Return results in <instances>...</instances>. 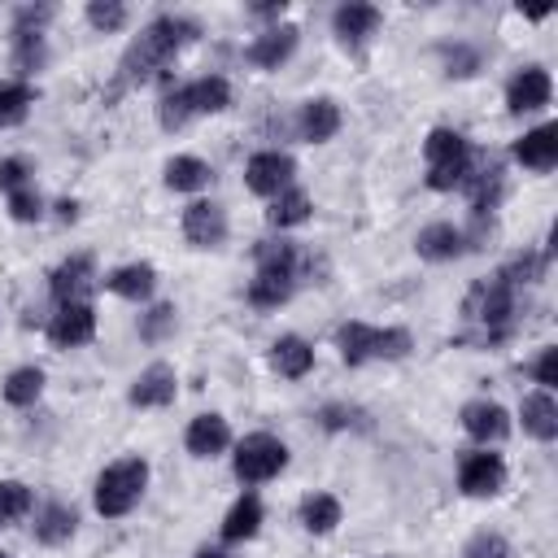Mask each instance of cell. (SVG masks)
<instances>
[{
    "mask_svg": "<svg viewBox=\"0 0 558 558\" xmlns=\"http://www.w3.org/2000/svg\"><path fill=\"white\" fill-rule=\"evenodd\" d=\"M196 35H201V26H196L192 17H183V13H161V17H153V22L131 39V48L122 52L118 74H113V87H109L105 100H118L126 87L153 78V74H157L166 61H174V52H179L183 44H192Z\"/></svg>",
    "mask_w": 558,
    "mask_h": 558,
    "instance_id": "6da1fadb",
    "label": "cell"
},
{
    "mask_svg": "<svg viewBox=\"0 0 558 558\" xmlns=\"http://www.w3.org/2000/svg\"><path fill=\"white\" fill-rule=\"evenodd\" d=\"M514 301H519V288L501 270L488 275V279H475L466 301H462V314L480 331L458 336V344H501V340H510V331H514Z\"/></svg>",
    "mask_w": 558,
    "mask_h": 558,
    "instance_id": "7a4b0ae2",
    "label": "cell"
},
{
    "mask_svg": "<svg viewBox=\"0 0 558 558\" xmlns=\"http://www.w3.org/2000/svg\"><path fill=\"white\" fill-rule=\"evenodd\" d=\"M227 105H231V83H227L222 74H205V78H196V83L170 87V92L161 96V105H157V122H161L166 131H179V126H187V122L201 118V113H222Z\"/></svg>",
    "mask_w": 558,
    "mask_h": 558,
    "instance_id": "3957f363",
    "label": "cell"
},
{
    "mask_svg": "<svg viewBox=\"0 0 558 558\" xmlns=\"http://www.w3.org/2000/svg\"><path fill=\"white\" fill-rule=\"evenodd\" d=\"M336 349L349 366L366 362H397L414 349L405 327H371V323H340L336 327Z\"/></svg>",
    "mask_w": 558,
    "mask_h": 558,
    "instance_id": "277c9868",
    "label": "cell"
},
{
    "mask_svg": "<svg viewBox=\"0 0 558 558\" xmlns=\"http://www.w3.org/2000/svg\"><path fill=\"white\" fill-rule=\"evenodd\" d=\"M144 484H148V462L144 458H118L100 471L96 480V510L105 519H122L135 510V501L144 497Z\"/></svg>",
    "mask_w": 558,
    "mask_h": 558,
    "instance_id": "5b68a950",
    "label": "cell"
},
{
    "mask_svg": "<svg viewBox=\"0 0 558 558\" xmlns=\"http://www.w3.org/2000/svg\"><path fill=\"white\" fill-rule=\"evenodd\" d=\"M423 157H427V187L432 192H453L462 187L466 170H471V148L458 131L449 126H436L423 144Z\"/></svg>",
    "mask_w": 558,
    "mask_h": 558,
    "instance_id": "8992f818",
    "label": "cell"
},
{
    "mask_svg": "<svg viewBox=\"0 0 558 558\" xmlns=\"http://www.w3.org/2000/svg\"><path fill=\"white\" fill-rule=\"evenodd\" d=\"M231 466H235L240 484H266L288 466V445L279 436H270V432H253V436H244L235 445Z\"/></svg>",
    "mask_w": 558,
    "mask_h": 558,
    "instance_id": "52a82bcc",
    "label": "cell"
},
{
    "mask_svg": "<svg viewBox=\"0 0 558 558\" xmlns=\"http://www.w3.org/2000/svg\"><path fill=\"white\" fill-rule=\"evenodd\" d=\"M292 174H296V161L288 153H279V148H262L244 166V183L257 196H279L283 187H292Z\"/></svg>",
    "mask_w": 558,
    "mask_h": 558,
    "instance_id": "ba28073f",
    "label": "cell"
},
{
    "mask_svg": "<svg viewBox=\"0 0 558 558\" xmlns=\"http://www.w3.org/2000/svg\"><path fill=\"white\" fill-rule=\"evenodd\" d=\"M501 484H506L501 453H488V449L462 453V462H458V488L466 497H493V493H501Z\"/></svg>",
    "mask_w": 558,
    "mask_h": 558,
    "instance_id": "9c48e42d",
    "label": "cell"
},
{
    "mask_svg": "<svg viewBox=\"0 0 558 558\" xmlns=\"http://www.w3.org/2000/svg\"><path fill=\"white\" fill-rule=\"evenodd\" d=\"M92 336H96V310H92L87 301L61 305V310L52 314V323H48V340H52L57 349H78V344H87Z\"/></svg>",
    "mask_w": 558,
    "mask_h": 558,
    "instance_id": "30bf717a",
    "label": "cell"
},
{
    "mask_svg": "<svg viewBox=\"0 0 558 558\" xmlns=\"http://www.w3.org/2000/svg\"><path fill=\"white\" fill-rule=\"evenodd\" d=\"M174 392H179L174 366H170V362H153V366H144V371L135 375V384H131L126 401H131V405H140V410H157V405H170V401H174Z\"/></svg>",
    "mask_w": 558,
    "mask_h": 558,
    "instance_id": "8fae6325",
    "label": "cell"
},
{
    "mask_svg": "<svg viewBox=\"0 0 558 558\" xmlns=\"http://www.w3.org/2000/svg\"><path fill=\"white\" fill-rule=\"evenodd\" d=\"M92 283H96V262H92L87 253L65 257V262L48 275V288H52V296H57L61 305H70V301H87Z\"/></svg>",
    "mask_w": 558,
    "mask_h": 558,
    "instance_id": "7c38bea8",
    "label": "cell"
},
{
    "mask_svg": "<svg viewBox=\"0 0 558 558\" xmlns=\"http://www.w3.org/2000/svg\"><path fill=\"white\" fill-rule=\"evenodd\" d=\"M183 235L196 248H218L227 240V214L214 201H192L183 209Z\"/></svg>",
    "mask_w": 558,
    "mask_h": 558,
    "instance_id": "4fadbf2b",
    "label": "cell"
},
{
    "mask_svg": "<svg viewBox=\"0 0 558 558\" xmlns=\"http://www.w3.org/2000/svg\"><path fill=\"white\" fill-rule=\"evenodd\" d=\"M549 92H554L549 74H545L541 65H523V70L506 83V109H510V113H532V109L549 105Z\"/></svg>",
    "mask_w": 558,
    "mask_h": 558,
    "instance_id": "5bb4252c",
    "label": "cell"
},
{
    "mask_svg": "<svg viewBox=\"0 0 558 558\" xmlns=\"http://www.w3.org/2000/svg\"><path fill=\"white\" fill-rule=\"evenodd\" d=\"M514 161L527 170H554L558 166V122H541L514 140Z\"/></svg>",
    "mask_w": 558,
    "mask_h": 558,
    "instance_id": "9a60e30c",
    "label": "cell"
},
{
    "mask_svg": "<svg viewBox=\"0 0 558 558\" xmlns=\"http://www.w3.org/2000/svg\"><path fill=\"white\" fill-rule=\"evenodd\" d=\"M296 44H301V31L283 22V26L262 31V35L248 44V52H244V57H248L257 70H279V65H283V61L296 52Z\"/></svg>",
    "mask_w": 558,
    "mask_h": 558,
    "instance_id": "2e32d148",
    "label": "cell"
},
{
    "mask_svg": "<svg viewBox=\"0 0 558 558\" xmlns=\"http://www.w3.org/2000/svg\"><path fill=\"white\" fill-rule=\"evenodd\" d=\"M462 427L471 440L480 445H497L510 436V414L497 405V401H466L462 405Z\"/></svg>",
    "mask_w": 558,
    "mask_h": 558,
    "instance_id": "e0dca14e",
    "label": "cell"
},
{
    "mask_svg": "<svg viewBox=\"0 0 558 558\" xmlns=\"http://www.w3.org/2000/svg\"><path fill=\"white\" fill-rule=\"evenodd\" d=\"M183 445L192 458H218L227 445H231V427L222 414H196L183 432Z\"/></svg>",
    "mask_w": 558,
    "mask_h": 558,
    "instance_id": "ac0fdd59",
    "label": "cell"
},
{
    "mask_svg": "<svg viewBox=\"0 0 558 558\" xmlns=\"http://www.w3.org/2000/svg\"><path fill=\"white\" fill-rule=\"evenodd\" d=\"M379 22H384V13H379L375 4H340V9L331 13V31H336L340 44H349V48L366 44V39L379 31Z\"/></svg>",
    "mask_w": 558,
    "mask_h": 558,
    "instance_id": "d6986e66",
    "label": "cell"
},
{
    "mask_svg": "<svg viewBox=\"0 0 558 558\" xmlns=\"http://www.w3.org/2000/svg\"><path fill=\"white\" fill-rule=\"evenodd\" d=\"M414 248H418V257H427V262H453V257L466 253V231L453 227V222H432V227L418 231Z\"/></svg>",
    "mask_w": 558,
    "mask_h": 558,
    "instance_id": "ffe728a7",
    "label": "cell"
},
{
    "mask_svg": "<svg viewBox=\"0 0 558 558\" xmlns=\"http://www.w3.org/2000/svg\"><path fill=\"white\" fill-rule=\"evenodd\" d=\"M296 131H301V140H310V144H327V140L340 131V105L327 100V96L305 100L301 113H296Z\"/></svg>",
    "mask_w": 558,
    "mask_h": 558,
    "instance_id": "44dd1931",
    "label": "cell"
},
{
    "mask_svg": "<svg viewBox=\"0 0 558 558\" xmlns=\"http://www.w3.org/2000/svg\"><path fill=\"white\" fill-rule=\"evenodd\" d=\"M519 418H523V432H527V436L554 440V436H558V401H554V392H545V388L527 392L523 405H519Z\"/></svg>",
    "mask_w": 558,
    "mask_h": 558,
    "instance_id": "7402d4cb",
    "label": "cell"
},
{
    "mask_svg": "<svg viewBox=\"0 0 558 558\" xmlns=\"http://www.w3.org/2000/svg\"><path fill=\"white\" fill-rule=\"evenodd\" d=\"M270 366L283 375V379H305L310 366H314V349L301 340V336H279L270 344Z\"/></svg>",
    "mask_w": 558,
    "mask_h": 558,
    "instance_id": "603a6c76",
    "label": "cell"
},
{
    "mask_svg": "<svg viewBox=\"0 0 558 558\" xmlns=\"http://www.w3.org/2000/svg\"><path fill=\"white\" fill-rule=\"evenodd\" d=\"M74 527H78V514H74V506H65V501H48V506L35 514V541H39V545H65V541L74 536Z\"/></svg>",
    "mask_w": 558,
    "mask_h": 558,
    "instance_id": "cb8c5ba5",
    "label": "cell"
},
{
    "mask_svg": "<svg viewBox=\"0 0 558 558\" xmlns=\"http://www.w3.org/2000/svg\"><path fill=\"white\" fill-rule=\"evenodd\" d=\"M109 292L113 296H126V301H148L153 288H157V270L148 262H131V266H118L109 279Z\"/></svg>",
    "mask_w": 558,
    "mask_h": 558,
    "instance_id": "d4e9b609",
    "label": "cell"
},
{
    "mask_svg": "<svg viewBox=\"0 0 558 558\" xmlns=\"http://www.w3.org/2000/svg\"><path fill=\"white\" fill-rule=\"evenodd\" d=\"M253 257H257V270L262 275H288V279H296V270H301V248L292 240H262L253 248Z\"/></svg>",
    "mask_w": 558,
    "mask_h": 558,
    "instance_id": "484cf974",
    "label": "cell"
},
{
    "mask_svg": "<svg viewBox=\"0 0 558 558\" xmlns=\"http://www.w3.org/2000/svg\"><path fill=\"white\" fill-rule=\"evenodd\" d=\"M257 527H262V501H257L253 493H244V497L227 510V519H222V541H227V545H240V541L257 536Z\"/></svg>",
    "mask_w": 558,
    "mask_h": 558,
    "instance_id": "4316f807",
    "label": "cell"
},
{
    "mask_svg": "<svg viewBox=\"0 0 558 558\" xmlns=\"http://www.w3.org/2000/svg\"><path fill=\"white\" fill-rule=\"evenodd\" d=\"M310 209H314V205H310V196H305L301 187H283L279 196H270L266 222L279 227V231H283V227H301V222L310 218Z\"/></svg>",
    "mask_w": 558,
    "mask_h": 558,
    "instance_id": "83f0119b",
    "label": "cell"
},
{
    "mask_svg": "<svg viewBox=\"0 0 558 558\" xmlns=\"http://www.w3.org/2000/svg\"><path fill=\"white\" fill-rule=\"evenodd\" d=\"M340 523V501L331 493H314L301 501V527L314 532V536H327L331 527Z\"/></svg>",
    "mask_w": 558,
    "mask_h": 558,
    "instance_id": "f1b7e54d",
    "label": "cell"
},
{
    "mask_svg": "<svg viewBox=\"0 0 558 558\" xmlns=\"http://www.w3.org/2000/svg\"><path fill=\"white\" fill-rule=\"evenodd\" d=\"M205 183H209V166H205L201 157L183 153V157H170V161H166V187H174V192H196V187H205Z\"/></svg>",
    "mask_w": 558,
    "mask_h": 558,
    "instance_id": "f546056e",
    "label": "cell"
},
{
    "mask_svg": "<svg viewBox=\"0 0 558 558\" xmlns=\"http://www.w3.org/2000/svg\"><path fill=\"white\" fill-rule=\"evenodd\" d=\"M292 292H296V279H288V275H262V270H257V279L248 283V305H257V310H279Z\"/></svg>",
    "mask_w": 558,
    "mask_h": 558,
    "instance_id": "4dcf8cb0",
    "label": "cell"
},
{
    "mask_svg": "<svg viewBox=\"0 0 558 558\" xmlns=\"http://www.w3.org/2000/svg\"><path fill=\"white\" fill-rule=\"evenodd\" d=\"M44 392V371L39 366H17L9 379H4V401L9 405H35Z\"/></svg>",
    "mask_w": 558,
    "mask_h": 558,
    "instance_id": "1f68e13d",
    "label": "cell"
},
{
    "mask_svg": "<svg viewBox=\"0 0 558 558\" xmlns=\"http://www.w3.org/2000/svg\"><path fill=\"white\" fill-rule=\"evenodd\" d=\"M48 48H44V31H13V65L17 74H35L44 65Z\"/></svg>",
    "mask_w": 558,
    "mask_h": 558,
    "instance_id": "d6a6232c",
    "label": "cell"
},
{
    "mask_svg": "<svg viewBox=\"0 0 558 558\" xmlns=\"http://www.w3.org/2000/svg\"><path fill=\"white\" fill-rule=\"evenodd\" d=\"M31 105H35L31 83H4V87H0V126H17V122H26Z\"/></svg>",
    "mask_w": 558,
    "mask_h": 558,
    "instance_id": "836d02e7",
    "label": "cell"
},
{
    "mask_svg": "<svg viewBox=\"0 0 558 558\" xmlns=\"http://www.w3.org/2000/svg\"><path fill=\"white\" fill-rule=\"evenodd\" d=\"M31 510V488L22 480H0V523H13Z\"/></svg>",
    "mask_w": 558,
    "mask_h": 558,
    "instance_id": "e575fe53",
    "label": "cell"
},
{
    "mask_svg": "<svg viewBox=\"0 0 558 558\" xmlns=\"http://www.w3.org/2000/svg\"><path fill=\"white\" fill-rule=\"evenodd\" d=\"M87 22L96 26V31H122L126 26V4L122 0H92L87 4Z\"/></svg>",
    "mask_w": 558,
    "mask_h": 558,
    "instance_id": "d590c367",
    "label": "cell"
},
{
    "mask_svg": "<svg viewBox=\"0 0 558 558\" xmlns=\"http://www.w3.org/2000/svg\"><path fill=\"white\" fill-rule=\"evenodd\" d=\"M9 218L13 222H39L44 218V201H39V192L31 183L17 187V192H9Z\"/></svg>",
    "mask_w": 558,
    "mask_h": 558,
    "instance_id": "8d00e7d4",
    "label": "cell"
},
{
    "mask_svg": "<svg viewBox=\"0 0 558 558\" xmlns=\"http://www.w3.org/2000/svg\"><path fill=\"white\" fill-rule=\"evenodd\" d=\"M462 558H514V554H510L506 536H497V532H475V536L462 545Z\"/></svg>",
    "mask_w": 558,
    "mask_h": 558,
    "instance_id": "74e56055",
    "label": "cell"
},
{
    "mask_svg": "<svg viewBox=\"0 0 558 558\" xmlns=\"http://www.w3.org/2000/svg\"><path fill=\"white\" fill-rule=\"evenodd\" d=\"M170 327H174V305H153L148 314H140V340L148 344H157Z\"/></svg>",
    "mask_w": 558,
    "mask_h": 558,
    "instance_id": "f35d334b",
    "label": "cell"
},
{
    "mask_svg": "<svg viewBox=\"0 0 558 558\" xmlns=\"http://www.w3.org/2000/svg\"><path fill=\"white\" fill-rule=\"evenodd\" d=\"M440 57H445L449 74H458V78H466V74H475V70H480V52H475V48H466V44H445V48H440Z\"/></svg>",
    "mask_w": 558,
    "mask_h": 558,
    "instance_id": "ab89813d",
    "label": "cell"
},
{
    "mask_svg": "<svg viewBox=\"0 0 558 558\" xmlns=\"http://www.w3.org/2000/svg\"><path fill=\"white\" fill-rule=\"evenodd\" d=\"M532 379H536L545 392L558 388V349H541V357L532 362Z\"/></svg>",
    "mask_w": 558,
    "mask_h": 558,
    "instance_id": "60d3db41",
    "label": "cell"
},
{
    "mask_svg": "<svg viewBox=\"0 0 558 558\" xmlns=\"http://www.w3.org/2000/svg\"><path fill=\"white\" fill-rule=\"evenodd\" d=\"M323 427L340 432V427H371V423H366V414L353 410V405H349V410H344V405H327V410H323Z\"/></svg>",
    "mask_w": 558,
    "mask_h": 558,
    "instance_id": "b9f144b4",
    "label": "cell"
},
{
    "mask_svg": "<svg viewBox=\"0 0 558 558\" xmlns=\"http://www.w3.org/2000/svg\"><path fill=\"white\" fill-rule=\"evenodd\" d=\"M26 161L22 157H4L0 161V192H17V187H26Z\"/></svg>",
    "mask_w": 558,
    "mask_h": 558,
    "instance_id": "7bdbcfd3",
    "label": "cell"
},
{
    "mask_svg": "<svg viewBox=\"0 0 558 558\" xmlns=\"http://www.w3.org/2000/svg\"><path fill=\"white\" fill-rule=\"evenodd\" d=\"M52 13H57L52 4H26V9H17V31H44V22Z\"/></svg>",
    "mask_w": 558,
    "mask_h": 558,
    "instance_id": "ee69618b",
    "label": "cell"
},
{
    "mask_svg": "<svg viewBox=\"0 0 558 558\" xmlns=\"http://www.w3.org/2000/svg\"><path fill=\"white\" fill-rule=\"evenodd\" d=\"M57 218H61V222H74V218H78V205H74V201H61V205H57Z\"/></svg>",
    "mask_w": 558,
    "mask_h": 558,
    "instance_id": "f6af8a7d",
    "label": "cell"
},
{
    "mask_svg": "<svg viewBox=\"0 0 558 558\" xmlns=\"http://www.w3.org/2000/svg\"><path fill=\"white\" fill-rule=\"evenodd\" d=\"M253 13H262V17H279V13H283V0H279V4H257Z\"/></svg>",
    "mask_w": 558,
    "mask_h": 558,
    "instance_id": "bcb514c9",
    "label": "cell"
},
{
    "mask_svg": "<svg viewBox=\"0 0 558 558\" xmlns=\"http://www.w3.org/2000/svg\"><path fill=\"white\" fill-rule=\"evenodd\" d=\"M196 558H231V554H227V549H209V545H205V549H196Z\"/></svg>",
    "mask_w": 558,
    "mask_h": 558,
    "instance_id": "7dc6e473",
    "label": "cell"
},
{
    "mask_svg": "<svg viewBox=\"0 0 558 558\" xmlns=\"http://www.w3.org/2000/svg\"><path fill=\"white\" fill-rule=\"evenodd\" d=\"M0 558H9V554H4V549H0Z\"/></svg>",
    "mask_w": 558,
    "mask_h": 558,
    "instance_id": "c3c4849f",
    "label": "cell"
}]
</instances>
